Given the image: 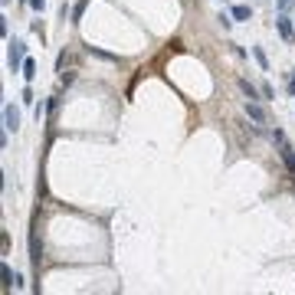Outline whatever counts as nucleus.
Masks as SVG:
<instances>
[{
    "label": "nucleus",
    "mask_w": 295,
    "mask_h": 295,
    "mask_svg": "<svg viewBox=\"0 0 295 295\" xmlns=\"http://www.w3.org/2000/svg\"><path fill=\"white\" fill-rule=\"evenodd\" d=\"M23 59H26V43L23 40H10L7 43V66H10V72H20Z\"/></svg>",
    "instance_id": "obj_1"
},
{
    "label": "nucleus",
    "mask_w": 295,
    "mask_h": 295,
    "mask_svg": "<svg viewBox=\"0 0 295 295\" xmlns=\"http://www.w3.org/2000/svg\"><path fill=\"white\" fill-rule=\"evenodd\" d=\"M4 128L7 131H17L20 128V112L13 105H4Z\"/></svg>",
    "instance_id": "obj_2"
},
{
    "label": "nucleus",
    "mask_w": 295,
    "mask_h": 295,
    "mask_svg": "<svg viewBox=\"0 0 295 295\" xmlns=\"http://www.w3.org/2000/svg\"><path fill=\"white\" fill-rule=\"evenodd\" d=\"M246 115H249L256 125H263V122H266V108H263L259 102H246Z\"/></svg>",
    "instance_id": "obj_3"
},
{
    "label": "nucleus",
    "mask_w": 295,
    "mask_h": 295,
    "mask_svg": "<svg viewBox=\"0 0 295 295\" xmlns=\"http://www.w3.org/2000/svg\"><path fill=\"white\" fill-rule=\"evenodd\" d=\"M276 30H279V36H282V40H292L295 36V26L289 23V17H279L276 20Z\"/></svg>",
    "instance_id": "obj_4"
},
{
    "label": "nucleus",
    "mask_w": 295,
    "mask_h": 295,
    "mask_svg": "<svg viewBox=\"0 0 295 295\" xmlns=\"http://www.w3.org/2000/svg\"><path fill=\"white\" fill-rule=\"evenodd\" d=\"M240 89L246 92V98H249V102H259V95H263V89H256L249 79H240Z\"/></svg>",
    "instance_id": "obj_5"
},
{
    "label": "nucleus",
    "mask_w": 295,
    "mask_h": 295,
    "mask_svg": "<svg viewBox=\"0 0 295 295\" xmlns=\"http://www.w3.org/2000/svg\"><path fill=\"white\" fill-rule=\"evenodd\" d=\"M279 154H282V161H285V167H289V171L295 174V151H292V148H289V144H285V141H282V148H279Z\"/></svg>",
    "instance_id": "obj_6"
},
{
    "label": "nucleus",
    "mask_w": 295,
    "mask_h": 295,
    "mask_svg": "<svg viewBox=\"0 0 295 295\" xmlns=\"http://www.w3.org/2000/svg\"><path fill=\"white\" fill-rule=\"evenodd\" d=\"M0 279H4V289H10V285H17V279H13V269L7 263H0Z\"/></svg>",
    "instance_id": "obj_7"
},
{
    "label": "nucleus",
    "mask_w": 295,
    "mask_h": 295,
    "mask_svg": "<svg viewBox=\"0 0 295 295\" xmlns=\"http://www.w3.org/2000/svg\"><path fill=\"white\" fill-rule=\"evenodd\" d=\"M230 17H233V20H249V17H252V10H249L246 4H236L233 10H230Z\"/></svg>",
    "instance_id": "obj_8"
},
{
    "label": "nucleus",
    "mask_w": 295,
    "mask_h": 295,
    "mask_svg": "<svg viewBox=\"0 0 295 295\" xmlns=\"http://www.w3.org/2000/svg\"><path fill=\"white\" fill-rule=\"evenodd\" d=\"M23 79H26V82H33V79H36V62H33L30 56L23 59Z\"/></svg>",
    "instance_id": "obj_9"
},
{
    "label": "nucleus",
    "mask_w": 295,
    "mask_h": 295,
    "mask_svg": "<svg viewBox=\"0 0 295 295\" xmlns=\"http://www.w3.org/2000/svg\"><path fill=\"white\" fill-rule=\"evenodd\" d=\"M82 10H86V0H82V4H76V7H72V23H79V20H82Z\"/></svg>",
    "instance_id": "obj_10"
},
{
    "label": "nucleus",
    "mask_w": 295,
    "mask_h": 295,
    "mask_svg": "<svg viewBox=\"0 0 295 295\" xmlns=\"http://www.w3.org/2000/svg\"><path fill=\"white\" fill-rule=\"evenodd\" d=\"M252 56H256V62H259L263 69H269V59H266V53H263V49H252Z\"/></svg>",
    "instance_id": "obj_11"
},
{
    "label": "nucleus",
    "mask_w": 295,
    "mask_h": 295,
    "mask_svg": "<svg viewBox=\"0 0 295 295\" xmlns=\"http://www.w3.org/2000/svg\"><path fill=\"white\" fill-rule=\"evenodd\" d=\"M216 20H220V26H223V30H230V26H233V17H227V13H220Z\"/></svg>",
    "instance_id": "obj_12"
},
{
    "label": "nucleus",
    "mask_w": 295,
    "mask_h": 295,
    "mask_svg": "<svg viewBox=\"0 0 295 295\" xmlns=\"http://www.w3.org/2000/svg\"><path fill=\"white\" fill-rule=\"evenodd\" d=\"M292 4H295V0H276V7H279V13H285V10H292Z\"/></svg>",
    "instance_id": "obj_13"
},
{
    "label": "nucleus",
    "mask_w": 295,
    "mask_h": 295,
    "mask_svg": "<svg viewBox=\"0 0 295 295\" xmlns=\"http://www.w3.org/2000/svg\"><path fill=\"white\" fill-rule=\"evenodd\" d=\"M26 4H30L33 10H43V7H46V0H26Z\"/></svg>",
    "instance_id": "obj_14"
},
{
    "label": "nucleus",
    "mask_w": 295,
    "mask_h": 295,
    "mask_svg": "<svg viewBox=\"0 0 295 295\" xmlns=\"http://www.w3.org/2000/svg\"><path fill=\"white\" fill-rule=\"evenodd\" d=\"M289 95H295V72L289 76Z\"/></svg>",
    "instance_id": "obj_15"
}]
</instances>
